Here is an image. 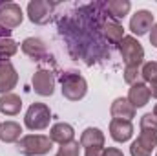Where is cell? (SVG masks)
<instances>
[{
    "label": "cell",
    "mask_w": 157,
    "mask_h": 156,
    "mask_svg": "<svg viewBox=\"0 0 157 156\" xmlns=\"http://www.w3.org/2000/svg\"><path fill=\"white\" fill-rule=\"evenodd\" d=\"M22 18H24V15H22V9H20L18 4L7 2V4L0 6V24L4 28L13 30L22 22Z\"/></svg>",
    "instance_id": "8"
},
{
    "label": "cell",
    "mask_w": 157,
    "mask_h": 156,
    "mask_svg": "<svg viewBox=\"0 0 157 156\" xmlns=\"http://www.w3.org/2000/svg\"><path fill=\"white\" fill-rule=\"evenodd\" d=\"M101 156H124V154H122V151L117 149V147H108V149L102 151V154Z\"/></svg>",
    "instance_id": "25"
},
{
    "label": "cell",
    "mask_w": 157,
    "mask_h": 156,
    "mask_svg": "<svg viewBox=\"0 0 157 156\" xmlns=\"http://www.w3.org/2000/svg\"><path fill=\"white\" fill-rule=\"evenodd\" d=\"M20 134H22V127L15 121H6V123H0V140L6 142V143H13V142H18L20 140Z\"/></svg>",
    "instance_id": "17"
},
{
    "label": "cell",
    "mask_w": 157,
    "mask_h": 156,
    "mask_svg": "<svg viewBox=\"0 0 157 156\" xmlns=\"http://www.w3.org/2000/svg\"><path fill=\"white\" fill-rule=\"evenodd\" d=\"M130 7H132V4H130L128 0H110V2L106 4V9H108L110 15L115 17V18H124V17L128 15Z\"/></svg>",
    "instance_id": "20"
},
{
    "label": "cell",
    "mask_w": 157,
    "mask_h": 156,
    "mask_svg": "<svg viewBox=\"0 0 157 156\" xmlns=\"http://www.w3.org/2000/svg\"><path fill=\"white\" fill-rule=\"evenodd\" d=\"M150 96H154V97H157V83H154V84H150Z\"/></svg>",
    "instance_id": "27"
},
{
    "label": "cell",
    "mask_w": 157,
    "mask_h": 156,
    "mask_svg": "<svg viewBox=\"0 0 157 156\" xmlns=\"http://www.w3.org/2000/svg\"><path fill=\"white\" fill-rule=\"evenodd\" d=\"M18 81L17 70L9 61H0V94H9Z\"/></svg>",
    "instance_id": "10"
},
{
    "label": "cell",
    "mask_w": 157,
    "mask_h": 156,
    "mask_svg": "<svg viewBox=\"0 0 157 156\" xmlns=\"http://www.w3.org/2000/svg\"><path fill=\"white\" fill-rule=\"evenodd\" d=\"M128 101L135 107V109H141L144 107L148 101H150V90L144 83H135L132 84L130 88V94H128Z\"/></svg>",
    "instance_id": "14"
},
{
    "label": "cell",
    "mask_w": 157,
    "mask_h": 156,
    "mask_svg": "<svg viewBox=\"0 0 157 156\" xmlns=\"http://www.w3.org/2000/svg\"><path fill=\"white\" fill-rule=\"evenodd\" d=\"M150 42L157 48V22L152 26V33H150Z\"/></svg>",
    "instance_id": "26"
},
{
    "label": "cell",
    "mask_w": 157,
    "mask_h": 156,
    "mask_svg": "<svg viewBox=\"0 0 157 156\" xmlns=\"http://www.w3.org/2000/svg\"><path fill=\"white\" fill-rule=\"evenodd\" d=\"M53 4L48 0H33L28 4V15L29 20L35 24H48L51 18V11H53Z\"/></svg>",
    "instance_id": "7"
},
{
    "label": "cell",
    "mask_w": 157,
    "mask_h": 156,
    "mask_svg": "<svg viewBox=\"0 0 157 156\" xmlns=\"http://www.w3.org/2000/svg\"><path fill=\"white\" fill-rule=\"evenodd\" d=\"M152 26H154V15H152L150 11H146V9L137 11V13L132 17V20H130V30H132L137 37L144 35Z\"/></svg>",
    "instance_id": "11"
},
{
    "label": "cell",
    "mask_w": 157,
    "mask_h": 156,
    "mask_svg": "<svg viewBox=\"0 0 157 156\" xmlns=\"http://www.w3.org/2000/svg\"><path fill=\"white\" fill-rule=\"evenodd\" d=\"M22 51L29 57H33L35 61H39L40 57L46 55V44L40 39H35V37H28V39L22 42Z\"/></svg>",
    "instance_id": "18"
},
{
    "label": "cell",
    "mask_w": 157,
    "mask_h": 156,
    "mask_svg": "<svg viewBox=\"0 0 157 156\" xmlns=\"http://www.w3.org/2000/svg\"><path fill=\"white\" fill-rule=\"evenodd\" d=\"M53 147V142L49 136H42V134H28L24 138H20L17 142V149L18 153L24 156H42L48 154Z\"/></svg>",
    "instance_id": "2"
},
{
    "label": "cell",
    "mask_w": 157,
    "mask_h": 156,
    "mask_svg": "<svg viewBox=\"0 0 157 156\" xmlns=\"http://www.w3.org/2000/svg\"><path fill=\"white\" fill-rule=\"evenodd\" d=\"M157 145V117L152 114H144L141 117V134L132 143V156H152V151Z\"/></svg>",
    "instance_id": "1"
},
{
    "label": "cell",
    "mask_w": 157,
    "mask_h": 156,
    "mask_svg": "<svg viewBox=\"0 0 157 156\" xmlns=\"http://www.w3.org/2000/svg\"><path fill=\"white\" fill-rule=\"evenodd\" d=\"M22 109V99L17 96V94H4L0 97V112L6 114V116H15L18 114Z\"/></svg>",
    "instance_id": "16"
},
{
    "label": "cell",
    "mask_w": 157,
    "mask_h": 156,
    "mask_svg": "<svg viewBox=\"0 0 157 156\" xmlns=\"http://www.w3.org/2000/svg\"><path fill=\"white\" fill-rule=\"evenodd\" d=\"M33 90L39 96H51L55 90V76L49 70H39L33 76Z\"/></svg>",
    "instance_id": "9"
},
{
    "label": "cell",
    "mask_w": 157,
    "mask_h": 156,
    "mask_svg": "<svg viewBox=\"0 0 157 156\" xmlns=\"http://www.w3.org/2000/svg\"><path fill=\"white\" fill-rule=\"evenodd\" d=\"M73 136H75V130H73V127L70 123H55L51 127V132H49L51 142L60 143V145L73 142Z\"/></svg>",
    "instance_id": "13"
},
{
    "label": "cell",
    "mask_w": 157,
    "mask_h": 156,
    "mask_svg": "<svg viewBox=\"0 0 157 156\" xmlns=\"http://www.w3.org/2000/svg\"><path fill=\"white\" fill-rule=\"evenodd\" d=\"M110 134H112V138L115 142L124 143V142H128L132 138L133 125L128 119H112V123H110Z\"/></svg>",
    "instance_id": "12"
},
{
    "label": "cell",
    "mask_w": 157,
    "mask_h": 156,
    "mask_svg": "<svg viewBox=\"0 0 157 156\" xmlns=\"http://www.w3.org/2000/svg\"><path fill=\"white\" fill-rule=\"evenodd\" d=\"M49 119H51V110L48 105L44 103H33L24 117V123L29 130H42L49 125Z\"/></svg>",
    "instance_id": "5"
},
{
    "label": "cell",
    "mask_w": 157,
    "mask_h": 156,
    "mask_svg": "<svg viewBox=\"0 0 157 156\" xmlns=\"http://www.w3.org/2000/svg\"><path fill=\"white\" fill-rule=\"evenodd\" d=\"M78 147H80V143H78V142L64 143V145H60L59 153H57L55 156H78Z\"/></svg>",
    "instance_id": "23"
},
{
    "label": "cell",
    "mask_w": 157,
    "mask_h": 156,
    "mask_svg": "<svg viewBox=\"0 0 157 156\" xmlns=\"http://www.w3.org/2000/svg\"><path fill=\"white\" fill-rule=\"evenodd\" d=\"M154 116L157 117V105H155V109H154Z\"/></svg>",
    "instance_id": "28"
},
{
    "label": "cell",
    "mask_w": 157,
    "mask_h": 156,
    "mask_svg": "<svg viewBox=\"0 0 157 156\" xmlns=\"http://www.w3.org/2000/svg\"><path fill=\"white\" fill-rule=\"evenodd\" d=\"M119 50L122 55V61L126 66H141L143 59H144V50L141 46V42L135 37H122V40L119 42Z\"/></svg>",
    "instance_id": "4"
},
{
    "label": "cell",
    "mask_w": 157,
    "mask_h": 156,
    "mask_svg": "<svg viewBox=\"0 0 157 156\" xmlns=\"http://www.w3.org/2000/svg\"><path fill=\"white\" fill-rule=\"evenodd\" d=\"M139 79H141V70H139V66H126V70H124V81H126L128 84L141 83Z\"/></svg>",
    "instance_id": "24"
},
{
    "label": "cell",
    "mask_w": 157,
    "mask_h": 156,
    "mask_svg": "<svg viewBox=\"0 0 157 156\" xmlns=\"http://www.w3.org/2000/svg\"><path fill=\"white\" fill-rule=\"evenodd\" d=\"M80 147L86 149V156H101L104 151V134L101 129L88 127L80 136Z\"/></svg>",
    "instance_id": "6"
},
{
    "label": "cell",
    "mask_w": 157,
    "mask_h": 156,
    "mask_svg": "<svg viewBox=\"0 0 157 156\" xmlns=\"http://www.w3.org/2000/svg\"><path fill=\"white\" fill-rule=\"evenodd\" d=\"M60 84H62V94L66 99L70 101H78L86 96L88 92V84H86V79L82 77L78 72L75 70H70V72H64L60 76Z\"/></svg>",
    "instance_id": "3"
},
{
    "label": "cell",
    "mask_w": 157,
    "mask_h": 156,
    "mask_svg": "<svg viewBox=\"0 0 157 156\" xmlns=\"http://www.w3.org/2000/svg\"><path fill=\"white\" fill-rule=\"evenodd\" d=\"M110 112H112L113 119H128V121H132V117L135 116V107H133L128 99L119 97V99H115V101L112 103Z\"/></svg>",
    "instance_id": "15"
},
{
    "label": "cell",
    "mask_w": 157,
    "mask_h": 156,
    "mask_svg": "<svg viewBox=\"0 0 157 156\" xmlns=\"http://www.w3.org/2000/svg\"><path fill=\"white\" fill-rule=\"evenodd\" d=\"M17 50H18V46H17V42L13 39H6V37L0 39V59L13 57L17 53Z\"/></svg>",
    "instance_id": "21"
},
{
    "label": "cell",
    "mask_w": 157,
    "mask_h": 156,
    "mask_svg": "<svg viewBox=\"0 0 157 156\" xmlns=\"http://www.w3.org/2000/svg\"><path fill=\"white\" fill-rule=\"evenodd\" d=\"M141 77L148 81L150 84L157 83V63H144V66L141 70Z\"/></svg>",
    "instance_id": "22"
},
{
    "label": "cell",
    "mask_w": 157,
    "mask_h": 156,
    "mask_svg": "<svg viewBox=\"0 0 157 156\" xmlns=\"http://www.w3.org/2000/svg\"><path fill=\"white\" fill-rule=\"evenodd\" d=\"M101 30H102V35L106 37V39L110 40V42H113V44H119L121 40H122V26L119 24V22H115V20H104L102 22V26H101Z\"/></svg>",
    "instance_id": "19"
}]
</instances>
